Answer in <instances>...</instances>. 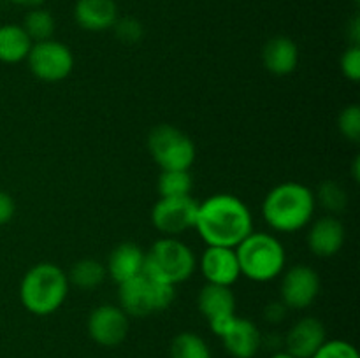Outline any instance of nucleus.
I'll list each match as a JSON object with an SVG mask.
<instances>
[{
    "mask_svg": "<svg viewBox=\"0 0 360 358\" xmlns=\"http://www.w3.org/2000/svg\"><path fill=\"white\" fill-rule=\"evenodd\" d=\"M27 63L34 77L42 83H60L74 70V55L67 44L48 39L32 44Z\"/></svg>",
    "mask_w": 360,
    "mask_h": 358,
    "instance_id": "6e6552de",
    "label": "nucleus"
},
{
    "mask_svg": "<svg viewBox=\"0 0 360 358\" xmlns=\"http://www.w3.org/2000/svg\"><path fill=\"white\" fill-rule=\"evenodd\" d=\"M320 295V274L313 267L297 263L285 270L280 284V300L288 309L309 307Z\"/></svg>",
    "mask_w": 360,
    "mask_h": 358,
    "instance_id": "9d476101",
    "label": "nucleus"
},
{
    "mask_svg": "<svg viewBox=\"0 0 360 358\" xmlns=\"http://www.w3.org/2000/svg\"><path fill=\"white\" fill-rule=\"evenodd\" d=\"M220 339L224 340L227 353L234 358H253L262 347V333L259 326L252 319L239 316H234Z\"/></svg>",
    "mask_w": 360,
    "mask_h": 358,
    "instance_id": "dca6fc26",
    "label": "nucleus"
},
{
    "mask_svg": "<svg viewBox=\"0 0 360 358\" xmlns=\"http://www.w3.org/2000/svg\"><path fill=\"white\" fill-rule=\"evenodd\" d=\"M144 258H146V253L141 246L134 242H122L109 255L105 270L115 283H125L143 274Z\"/></svg>",
    "mask_w": 360,
    "mask_h": 358,
    "instance_id": "6ab92c4d",
    "label": "nucleus"
},
{
    "mask_svg": "<svg viewBox=\"0 0 360 358\" xmlns=\"http://www.w3.org/2000/svg\"><path fill=\"white\" fill-rule=\"evenodd\" d=\"M13 4H16V6H23V7H41L42 4L46 2V0H11Z\"/></svg>",
    "mask_w": 360,
    "mask_h": 358,
    "instance_id": "473e14b6",
    "label": "nucleus"
},
{
    "mask_svg": "<svg viewBox=\"0 0 360 358\" xmlns=\"http://www.w3.org/2000/svg\"><path fill=\"white\" fill-rule=\"evenodd\" d=\"M315 211V192L297 181L280 183L269 190L262 202L264 220L281 234H292L308 227Z\"/></svg>",
    "mask_w": 360,
    "mask_h": 358,
    "instance_id": "f03ea898",
    "label": "nucleus"
},
{
    "mask_svg": "<svg viewBox=\"0 0 360 358\" xmlns=\"http://www.w3.org/2000/svg\"><path fill=\"white\" fill-rule=\"evenodd\" d=\"M311 358H360L357 347L343 339L326 340Z\"/></svg>",
    "mask_w": 360,
    "mask_h": 358,
    "instance_id": "cd10ccee",
    "label": "nucleus"
},
{
    "mask_svg": "<svg viewBox=\"0 0 360 358\" xmlns=\"http://www.w3.org/2000/svg\"><path fill=\"white\" fill-rule=\"evenodd\" d=\"M148 151L162 171H190L197 157L192 137L167 123L148 133Z\"/></svg>",
    "mask_w": 360,
    "mask_h": 358,
    "instance_id": "0eeeda50",
    "label": "nucleus"
},
{
    "mask_svg": "<svg viewBox=\"0 0 360 358\" xmlns=\"http://www.w3.org/2000/svg\"><path fill=\"white\" fill-rule=\"evenodd\" d=\"M315 199L316 204H320L323 209L333 214L341 213L348 204V195L345 188L338 181H333V179H327L319 186Z\"/></svg>",
    "mask_w": 360,
    "mask_h": 358,
    "instance_id": "393cba45",
    "label": "nucleus"
},
{
    "mask_svg": "<svg viewBox=\"0 0 360 358\" xmlns=\"http://www.w3.org/2000/svg\"><path fill=\"white\" fill-rule=\"evenodd\" d=\"M348 35L352 39V46H360V18L355 16L350 23V30H348Z\"/></svg>",
    "mask_w": 360,
    "mask_h": 358,
    "instance_id": "2f4dec72",
    "label": "nucleus"
},
{
    "mask_svg": "<svg viewBox=\"0 0 360 358\" xmlns=\"http://www.w3.org/2000/svg\"><path fill=\"white\" fill-rule=\"evenodd\" d=\"M338 128H340L341 135L352 142H359L360 140V105L350 104L340 112L338 116Z\"/></svg>",
    "mask_w": 360,
    "mask_h": 358,
    "instance_id": "bb28decb",
    "label": "nucleus"
},
{
    "mask_svg": "<svg viewBox=\"0 0 360 358\" xmlns=\"http://www.w3.org/2000/svg\"><path fill=\"white\" fill-rule=\"evenodd\" d=\"M193 178L190 171H162L158 175L157 190L160 197L190 195Z\"/></svg>",
    "mask_w": 360,
    "mask_h": 358,
    "instance_id": "b1692460",
    "label": "nucleus"
},
{
    "mask_svg": "<svg viewBox=\"0 0 360 358\" xmlns=\"http://www.w3.org/2000/svg\"><path fill=\"white\" fill-rule=\"evenodd\" d=\"M341 72L352 83H359L360 79V46H350L345 49L340 60Z\"/></svg>",
    "mask_w": 360,
    "mask_h": 358,
    "instance_id": "c85d7f7f",
    "label": "nucleus"
},
{
    "mask_svg": "<svg viewBox=\"0 0 360 358\" xmlns=\"http://www.w3.org/2000/svg\"><path fill=\"white\" fill-rule=\"evenodd\" d=\"M16 213V204L14 199L7 192L0 190V227L7 225L14 218Z\"/></svg>",
    "mask_w": 360,
    "mask_h": 358,
    "instance_id": "c756f323",
    "label": "nucleus"
},
{
    "mask_svg": "<svg viewBox=\"0 0 360 358\" xmlns=\"http://www.w3.org/2000/svg\"><path fill=\"white\" fill-rule=\"evenodd\" d=\"M112 32L123 44H137L144 37L143 23L134 16H118V20L112 25Z\"/></svg>",
    "mask_w": 360,
    "mask_h": 358,
    "instance_id": "a878e982",
    "label": "nucleus"
},
{
    "mask_svg": "<svg viewBox=\"0 0 360 358\" xmlns=\"http://www.w3.org/2000/svg\"><path fill=\"white\" fill-rule=\"evenodd\" d=\"M354 2H355V4H359V2H360V0H354Z\"/></svg>",
    "mask_w": 360,
    "mask_h": 358,
    "instance_id": "c9c22d12",
    "label": "nucleus"
},
{
    "mask_svg": "<svg viewBox=\"0 0 360 358\" xmlns=\"http://www.w3.org/2000/svg\"><path fill=\"white\" fill-rule=\"evenodd\" d=\"M69 284L79 288V290H94L101 286L108 277V270L102 262L95 258H81L72 265L70 272L67 274Z\"/></svg>",
    "mask_w": 360,
    "mask_h": 358,
    "instance_id": "412c9836",
    "label": "nucleus"
},
{
    "mask_svg": "<svg viewBox=\"0 0 360 358\" xmlns=\"http://www.w3.org/2000/svg\"><path fill=\"white\" fill-rule=\"evenodd\" d=\"M199 202L192 195L160 197L151 209V223L165 237H176L195 225Z\"/></svg>",
    "mask_w": 360,
    "mask_h": 358,
    "instance_id": "1a4fd4ad",
    "label": "nucleus"
},
{
    "mask_svg": "<svg viewBox=\"0 0 360 358\" xmlns=\"http://www.w3.org/2000/svg\"><path fill=\"white\" fill-rule=\"evenodd\" d=\"M288 307L281 300H273L266 305L264 309V318L269 323H281L287 318Z\"/></svg>",
    "mask_w": 360,
    "mask_h": 358,
    "instance_id": "7c9ffc66",
    "label": "nucleus"
},
{
    "mask_svg": "<svg viewBox=\"0 0 360 358\" xmlns=\"http://www.w3.org/2000/svg\"><path fill=\"white\" fill-rule=\"evenodd\" d=\"M197 307L207 319L214 336L220 337L236 316V297L231 286L207 283L197 295Z\"/></svg>",
    "mask_w": 360,
    "mask_h": 358,
    "instance_id": "f8f14e48",
    "label": "nucleus"
},
{
    "mask_svg": "<svg viewBox=\"0 0 360 358\" xmlns=\"http://www.w3.org/2000/svg\"><path fill=\"white\" fill-rule=\"evenodd\" d=\"M129 316L120 305L102 304L90 312L86 321L88 336L104 347L120 346L129 333Z\"/></svg>",
    "mask_w": 360,
    "mask_h": 358,
    "instance_id": "9b49d317",
    "label": "nucleus"
},
{
    "mask_svg": "<svg viewBox=\"0 0 360 358\" xmlns=\"http://www.w3.org/2000/svg\"><path fill=\"white\" fill-rule=\"evenodd\" d=\"M197 260L188 244L178 237H162L155 241L144 258L143 274L150 279L176 286L192 277Z\"/></svg>",
    "mask_w": 360,
    "mask_h": 358,
    "instance_id": "39448f33",
    "label": "nucleus"
},
{
    "mask_svg": "<svg viewBox=\"0 0 360 358\" xmlns=\"http://www.w3.org/2000/svg\"><path fill=\"white\" fill-rule=\"evenodd\" d=\"M262 63L274 76H288L299 65V48L287 35L271 37L262 48Z\"/></svg>",
    "mask_w": 360,
    "mask_h": 358,
    "instance_id": "a211bd4d",
    "label": "nucleus"
},
{
    "mask_svg": "<svg viewBox=\"0 0 360 358\" xmlns=\"http://www.w3.org/2000/svg\"><path fill=\"white\" fill-rule=\"evenodd\" d=\"M327 340L323 323L315 316H306L295 321L283 337V346L287 353L295 358H311L315 351Z\"/></svg>",
    "mask_w": 360,
    "mask_h": 358,
    "instance_id": "4468645a",
    "label": "nucleus"
},
{
    "mask_svg": "<svg viewBox=\"0 0 360 358\" xmlns=\"http://www.w3.org/2000/svg\"><path fill=\"white\" fill-rule=\"evenodd\" d=\"M74 21L88 32H104L112 28L118 20L115 0H77L74 4Z\"/></svg>",
    "mask_w": 360,
    "mask_h": 358,
    "instance_id": "f3484780",
    "label": "nucleus"
},
{
    "mask_svg": "<svg viewBox=\"0 0 360 358\" xmlns=\"http://www.w3.org/2000/svg\"><path fill=\"white\" fill-rule=\"evenodd\" d=\"M171 358H213L206 340L193 332H181L172 339Z\"/></svg>",
    "mask_w": 360,
    "mask_h": 358,
    "instance_id": "5701e85b",
    "label": "nucleus"
},
{
    "mask_svg": "<svg viewBox=\"0 0 360 358\" xmlns=\"http://www.w3.org/2000/svg\"><path fill=\"white\" fill-rule=\"evenodd\" d=\"M193 228L207 246L236 248L253 232V216L239 197L217 193L199 202Z\"/></svg>",
    "mask_w": 360,
    "mask_h": 358,
    "instance_id": "f257e3e1",
    "label": "nucleus"
},
{
    "mask_svg": "<svg viewBox=\"0 0 360 358\" xmlns=\"http://www.w3.org/2000/svg\"><path fill=\"white\" fill-rule=\"evenodd\" d=\"M352 175H354V181L360 179V157H355L354 164H352Z\"/></svg>",
    "mask_w": 360,
    "mask_h": 358,
    "instance_id": "72a5a7b5",
    "label": "nucleus"
},
{
    "mask_svg": "<svg viewBox=\"0 0 360 358\" xmlns=\"http://www.w3.org/2000/svg\"><path fill=\"white\" fill-rule=\"evenodd\" d=\"M197 265H199L204 279L211 284L232 286L241 277V269H239L238 255H236L234 248L207 246Z\"/></svg>",
    "mask_w": 360,
    "mask_h": 358,
    "instance_id": "ddd939ff",
    "label": "nucleus"
},
{
    "mask_svg": "<svg viewBox=\"0 0 360 358\" xmlns=\"http://www.w3.org/2000/svg\"><path fill=\"white\" fill-rule=\"evenodd\" d=\"M241 276L255 283H269L281 276L287 263V253L276 235L252 232L236 246Z\"/></svg>",
    "mask_w": 360,
    "mask_h": 358,
    "instance_id": "20e7f679",
    "label": "nucleus"
},
{
    "mask_svg": "<svg viewBox=\"0 0 360 358\" xmlns=\"http://www.w3.org/2000/svg\"><path fill=\"white\" fill-rule=\"evenodd\" d=\"M269 358H295V357H292V354L287 353V351H276V353L271 354Z\"/></svg>",
    "mask_w": 360,
    "mask_h": 358,
    "instance_id": "f704fd0d",
    "label": "nucleus"
},
{
    "mask_svg": "<svg viewBox=\"0 0 360 358\" xmlns=\"http://www.w3.org/2000/svg\"><path fill=\"white\" fill-rule=\"evenodd\" d=\"M23 30L30 37L32 42H41L53 39V34L56 30V21L49 11L42 7H32L23 20Z\"/></svg>",
    "mask_w": 360,
    "mask_h": 358,
    "instance_id": "4be33fe9",
    "label": "nucleus"
},
{
    "mask_svg": "<svg viewBox=\"0 0 360 358\" xmlns=\"http://www.w3.org/2000/svg\"><path fill=\"white\" fill-rule=\"evenodd\" d=\"M176 298V286L160 281L150 279L148 276L132 277L118 284V302L127 316L146 318L155 312L165 311Z\"/></svg>",
    "mask_w": 360,
    "mask_h": 358,
    "instance_id": "423d86ee",
    "label": "nucleus"
},
{
    "mask_svg": "<svg viewBox=\"0 0 360 358\" xmlns=\"http://www.w3.org/2000/svg\"><path fill=\"white\" fill-rule=\"evenodd\" d=\"M69 286V277L62 267L41 262L25 272L20 283V300L32 314L49 316L62 307Z\"/></svg>",
    "mask_w": 360,
    "mask_h": 358,
    "instance_id": "7ed1b4c3",
    "label": "nucleus"
},
{
    "mask_svg": "<svg viewBox=\"0 0 360 358\" xmlns=\"http://www.w3.org/2000/svg\"><path fill=\"white\" fill-rule=\"evenodd\" d=\"M345 241H347L345 225L333 214L313 221L306 235L309 251L320 258H330L338 255L343 249Z\"/></svg>",
    "mask_w": 360,
    "mask_h": 358,
    "instance_id": "2eb2a0df",
    "label": "nucleus"
},
{
    "mask_svg": "<svg viewBox=\"0 0 360 358\" xmlns=\"http://www.w3.org/2000/svg\"><path fill=\"white\" fill-rule=\"evenodd\" d=\"M34 42L27 35L21 25H0V62L20 63L27 60Z\"/></svg>",
    "mask_w": 360,
    "mask_h": 358,
    "instance_id": "aec40b11",
    "label": "nucleus"
}]
</instances>
